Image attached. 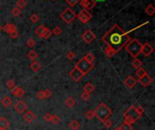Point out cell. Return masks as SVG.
I'll return each mask as SVG.
<instances>
[{"label": "cell", "instance_id": "obj_1", "mask_svg": "<svg viewBox=\"0 0 155 130\" xmlns=\"http://www.w3.org/2000/svg\"><path fill=\"white\" fill-rule=\"evenodd\" d=\"M130 40L129 34L116 24L113 25L104 35L102 36V41L115 53L124 47Z\"/></svg>", "mask_w": 155, "mask_h": 130}, {"label": "cell", "instance_id": "obj_2", "mask_svg": "<svg viewBox=\"0 0 155 130\" xmlns=\"http://www.w3.org/2000/svg\"><path fill=\"white\" fill-rule=\"evenodd\" d=\"M94 112V117H96L100 121H103L107 118H109L111 116H112L113 111L109 107H107L104 103H100L97 108L93 110Z\"/></svg>", "mask_w": 155, "mask_h": 130}, {"label": "cell", "instance_id": "obj_3", "mask_svg": "<svg viewBox=\"0 0 155 130\" xmlns=\"http://www.w3.org/2000/svg\"><path fill=\"white\" fill-rule=\"evenodd\" d=\"M124 47H125V50H126L132 57L137 58L140 53H141L142 43L137 39H131L128 42V43L125 45Z\"/></svg>", "mask_w": 155, "mask_h": 130}, {"label": "cell", "instance_id": "obj_4", "mask_svg": "<svg viewBox=\"0 0 155 130\" xmlns=\"http://www.w3.org/2000/svg\"><path fill=\"white\" fill-rule=\"evenodd\" d=\"M75 67L80 70L84 73V75H86L88 72H90V71L93 68V63H90L89 62H87V61L83 57L82 59H80L77 63L75 64Z\"/></svg>", "mask_w": 155, "mask_h": 130}, {"label": "cell", "instance_id": "obj_5", "mask_svg": "<svg viewBox=\"0 0 155 130\" xmlns=\"http://www.w3.org/2000/svg\"><path fill=\"white\" fill-rule=\"evenodd\" d=\"M60 18L65 24H71V23L76 18V14L72 10L70 7L65 8L60 14Z\"/></svg>", "mask_w": 155, "mask_h": 130}, {"label": "cell", "instance_id": "obj_6", "mask_svg": "<svg viewBox=\"0 0 155 130\" xmlns=\"http://www.w3.org/2000/svg\"><path fill=\"white\" fill-rule=\"evenodd\" d=\"M123 117H129L131 119H134V121H137L142 116L139 115L138 112L135 109V106H131L130 108L123 113Z\"/></svg>", "mask_w": 155, "mask_h": 130}, {"label": "cell", "instance_id": "obj_7", "mask_svg": "<svg viewBox=\"0 0 155 130\" xmlns=\"http://www.w3.org/2000/svg\"><path fill=\"white\" fill-rule=\"evenodd\" d=\"M76 17H78V19L80 20L81 23H83V24H87V23L92 19L93 17L89 11L83 9L82 11H80V13L78 14H76Z\"/></svg>", "mask_w": 155, "mask_h": 130}, {"label": "cell", "instance_id": "obj_8", "mask_svg": "<svg viewBox=\"0 0 155 130\" xmlns=\"http://www.w3.org/2000/svg\"><path fill=\"white\" fill-rule=\"evenodd\" d=\"M69 76L75 81H79V80H81L83 79V77L84 75V73L82 72H81L80 70H78V69L75 66V68H73L72 71H70Z\"/></svg>", "mask_w": 155, "mask_h": 130}, {"label": "cell", "instance_id": "obj_9", "mask_svg": "<svg viewBox=\"0 0 155 130\" xmlns=\"http://www.w3.org/2000/svg\"><path fill=\"white\" fill-rule=\"evenodd\" d=\"M80 5L82 7H84V9L89 11L91 9H93V7L96 5V2L94 0H80L79 1Z\"/></svg>", "mask_w": 155, "mask_h": 130}, {"label": "cell", "instance_id": "obj_10", "mask_svg": "<svg viewBox=\"0 0 155 130\" xmlns=\"http://www.w3.org/2000/svg\"><path fill=\"white\" fill-rule=\"evenodd\" d=\"M82 39L86 43H91L95 39V34L91 31L90 29H87L86 31L82 34Z\"/></svg>", "mask_w": 155, "mask_h": 130}, {"label": "cell", "instance_id": "obj_11", "mask_svg": "<svg viewBox=\"0 0 155 130\" xmlns=\"http://www.w3.org/2000/svg\"><path fill=\"white\" fill-rule=\"evenodd\" d=\"M152 81H153L152 78L151 77V76H149L148 74H146V75L143 76V77L139 78L137 80V82L141 83V85L143 86V87H148L150 84L152 83Z\"/></svg>", "mask_w": 155, "mask_h": 130}, {"label": "cell", "instance_id": "obj_12", "mask_svg": "<svg viewBox=\"0 0 155 130\" xmlns=\"http://www.w3.org/2000/svg\"><path fill=\"white\" fill-rule=\"evenodd\" d=\"M14 109L17 113L22 114V113L25 112V110L27 109V105L23 100H19V101H17L16 104H15Z\"/></svg>", "mask_w": 155, "mask_h": 130}, {"label": "cell", "instance_id": "obj_13", "mask_svg": "<svg viewBox=\"0 0 155 130\" xmlns=\"http://www.w3.org/2000/svg\"><path fill=\"white\" fill-rule=\"evenodd\" d=\"M141 52L144 56H150L152 53L153 52V47L150 43H144L142 44V49H141Z\"/></svg>", "mask_w": 155, "mask_h": 130}, {"label": "cell", "instance_id": "obj_14", "mask_svg": "<svg viewBox=\"0 0 155 130\" xmlns=\"http://www.w3.org/2000/svg\"><path fill=\"white\" fill-rule=\"evenodd\" d=\"M123 83L127 88L132 89L137 84V80L134 77H132V76H128V77L124 80Z\"/></svg>", "mask_w": 155, "mask_h": 130}, {"label": "cell", "instance_id": "obj_15", "mask_svg": "<svg viewBox=\"0 0 155 130\" xmlns=\"http://www.w3.org/2000/svg\"><path fill=\"white\" fill-rule=\"evenodd\" d=\"M24 119H25V121H26L27 123H31V122L33 121V120H35V115L32 112V111H30V110H28L25 115H24Z\"/></svg>", "mask_w": 155, "mask_h": 130}, {"label": "cell", "instance_id": "obj_16", "mask_svg": "<svg viewBox=\"0 0 155 130\" xmlns=\"http://www.w3.org/2000/svg\"><path fill=\"white\" fill-rule=\"evenodd\" d=\"M1 104L5 107V108H9V107L12 105V98H9L8 96H5L1 99Z\"/></svg>", "mask_w": 155, "mask_h": 130}, {"label": "cell", "instance_id": "obj_17", "mask_svg": "<svg viewBox=\"0 0 155 130\" xmlns=\"http://www.w3.org/2000/svg\"><path fill=\"white\" fill-rule=\"evenodd\" d=\"M10 124L9 122L7 121V119L4 117H1L0 118V128L1 129H4V130H6L7 128L9 127Z\"/></svg>", "mask_w": 155, "mask_h": 130}, {"label": "cell", "instance_id": "obj_18", "mask_svg": "<svg viewBox=\"0 0 155 130\" xmlns=\"http://www.w3.org/2000/svg\"><path fill=\"white\" fill-rule=\"evenodd\" d=\"M3 30H4L6 33L10 34L11 32L15 31V30H17V27H16V25H13V24H6V25H5V26L3 27Z\"/></svg>", "mask_w": 155, "mask_h": 130}, {"label": "cell", "instance_id": "obj_19", "mask_svg": "<svg viewBox=\"0 0 155 130\" xmlns=\"http://www.w3.org/2000/svg\"><path fill=\"white\" fill-rule=\"evenodd\" d=\"M145 13L148 14L150 17H152L153 14H155V7L153 6V5L152 4H149L145 7Z\"/></svg>", "mask_w": 155, "mask_h": 130}, {"label": "cell", "instance_id": "obj_20", "mask_svg": "<svg viewBox=\"0 0 155 130\" xmlns=\"http://www.w3.org/2000/svg\"><path fill=\"white\" fill-rule=\"evenodd\" d=\"M94 89H95V87L93 85L92 83H90V82L86 83L85 85H84V92H87V93H89V94H91Z\"/></svg>", "mask_w": 155, "mask_h": 130}, {"label": "cell", "instance_id": "obj_21", "mask_svg": "<svg viewBox=\"0 0 155 130\" xmlns=\"http://www.w3.org/2000/svg\"><path fill=\"white\" fill-rule=\"evenodd\" d=\"M64 104L66 105V107H68V108H73V107L75 105V100L73 97H68L65 99Z\"/></svg>", "mask_w": 155, "mask_h": 130}, {"label": "cell", "instance_id": "obj_22", "mask_svg": "<svg viewBox=\"0 0 155 130\" xmlns=\"http://www.w3.org/2000/svg\"><path fill=\"white\" fill-rule=\"evenodd\" d=\"M81 125L77 120H72L70 123H69V127L72 130H78L80 128Z\"/></svg>", "mask_w": 155, "mask_h": 130}, {"label": "cell", "instance_id": "obj_23", "mask_svg": "<svg viewBox=\"0 0 155 130\" xmlns=\"http://www.w3.org/2000/svg\"><path fill=\"white\" fill-rule=\"evenodd\" d=\"M40 63H37V62H35V61H34V62L30 64V69L34 72H37L39 70H40Z\"/></svg>", "mask_w": 155, "mask_h": 130}, {"label": "cell", "instance_id": "obj_24", "mask_svg": "<svg viewBox=\"0 0 155 130\" xmlns=\"http://www.w3.org/2000/svg\"><path fill=\"white\" fill-rule=\"evenodd\" d=\"M37 56H38L37 52H36L35 51H34V50H31L30 52L27 53V58L29 60L33 61V62H34V61H35V59L37 58Z\"/></svg>", "mask_w": 155, "mask_h": 130}, {"label": "cell", "instance_id": "obj_25", "mask_svg": "<svg viewBox=\"0 0 155 130\" xmlns=\"http://www.w3.org/2000/svg\"><path fill=\"white\" fill-rule=\"evenodd\" d=\"M45 26H44L43 25H39V26H37L35 28V34L37 35V36H39L40 38L42 37V34H43V33H44V30H45Z\"/></svg>", "mask_w": 155, "mask_h": 130}, {"label": "cell", "instance_id": "obj_26", "mask_svg": "<svg viewBox=\"0 0 155 130\" xmlns=\"http://www.w3.org/2000/svg\"><path fill=\"white\" fill-rule=\"evenodd\" d=\"M131 65H132V67H134V69H140V68H142V65H143V63L140 61L139 59H137V58H135L134 61H132V63H131Z\"/></svg>", "mask_w": 155, "mask_h": 130}, {"label": "cell", "instance_id": "obj_27", "mask_svg": "<svg viewBox=\"0 0 155 130\" xmlns=\"http://www.w3.org/2000/svg\"><path fill=\"white\" fill-rule=\"evenodd\" d=\"M84 58L87 61V62H89L90 63H93V62H94V60H95V57H94V55L93 54L92 52H88Z\"/></svg>", "mask_w": 155, "mask_h": 130}, {"label": "cell", "instance_id": "obj_28", "mask_svg": "<svg viewBox=\"0 0 155 130\" xmlns=\"http://www.w3.org/2000/svg\"><path fill=\"white\" fill-rule=\"evenodd\" d=\"M51 34H52V31H50V30L48 29V28H45V30H44V33H43V34H42V39H48V38L51 36Z\"/></svg>", "mask_w": 155, "mask_h": 130}, {"label": "cell", "instance_id": "obj_29", "mask_svg": "<svg viewBox=\"0 0 155 130\" xmlns=\"http://www.w3.org/2000/svg\"><path fill=\"white\" fill-rule=\"evenodd\" d=\"M135 74H136V76H137L138 79H139V78L143 77V76L146 75V74H147V72H146V71L144 70V69H143V68H140V69H137V70H136Z\"/></svg>", "mask_w": 155, "mask_h": 130}, {"label": "cell", "instance_id": "obj_30", "mask_svg": "<svg viewBox=\"0 0 155 130\" xmlns=\"http://www.w3.org/2000/svg\"><path fill=\"white\" fill-rule=\"evenodd\" d=\"M26 6V0H17V7H18L19 9L25 8Z\"/></svg>", "mask_w": 155, "mask_h": 130}, {"label": "cell", "instance_id": "obj_31", "mask_svg": "<svg viewBox=\"0 0 155 130\" xmlns=\"http://www.w3.org/2000/svg\"><path fill=\"white\" fill-rule=\"evenodd\" d=\"M11 14H13V17H17L21 14V9H19L18 7H14V8L11 10Z\"/></svg>", "mask_w": 155, "mask_h": 130}, {"label": "cell", "instance_id": "obj_32", "mask_svg": "<svg viewBox=\"0 0 155 130\" xmlns=\"http://www.w3.org/2000/svg\"><path fill=\"white\" fill-rule=\"evenodd\" d=\"M36 44V42L33 39V38H29V39L26 41V45L29 47V48H33L35 46Z\"/></svg>", "mask_w": 155, "mask_h": 130}, {"label": "cell", "instance_id": "obj_33", "mask_svg": "<svg viewBox=\"0 0 155 130\" xmlns=\"http://www.w3.org/2000/svg\"><path fill=\"white\" fill-rule=\"evenodd\" d=\"M85 118L87 119H89V120L93 119L94 118V112H93V110H88L85 113Z\"/></svg>", "mask_w": 155, "mask_h": 130}, {"label": "cell", "instance_id": "obj_34", "mask_svg": "<svg viewBox=\"0 0 155 130\" xmlns=\"http://www.w3.org/2000/svg\"><path fill=\"white\" fill-rule=\"evenodd\" d=\"M104 53H105V55H106L107 57H112L115 52H114L112 49L109 48V47L107 46V48L104 50Z\"/></svg>", "mask_w": 155, "mask_h": 130}, {"label": "cell", "instance_id": "obj_35", "mask_svg": "<svg viewBox=\"0 0 155 130\" xmlns=\"http://www.w3.org/2000/svg\"><path fill=\"white\" fill-rule=\"evenodd\" d=\"M120 128H121V130H132V127H131V125L126 124V123H124V122L121 125Z\"/></svg>", "mask_w": 155, "mask_h": 130}, {"label": "cell", "instance_id": "obj_36", "mask_svg": "<svg viewBox=\"0 0 155 130\" xmlns=\"http://www.w3.org/2000/svg\"><path fill=\"white\" fill-rule=\"evenodd\" d=\"M102 124H103V126H104V127L110 128L111 127H112V125H113V122L111 121L109 118H107V119H105V120L102 121Z\"/></svg>", "mask_w": 155, "mask_h": 130}, {"label": "cell", "instance_id": "obj_37", "mask_svg": "<svg viewBox=\"0 0 155 130\" xmlns=\"http://www.w3.org/2000/svg\"><path fill=\"white\" fill-rule=\"evenodd\" d=\"M123 122L126 124H129V125H132L135 123V121L134 119H131V118L129 117H123Z\"/></svg>", "mask_w": 155, "mask_h": 130}, {"label": "cell", "instance_id": "obj_38", "mask_svg": "<svg viewBox=\"0 0 155 130\" xmlns=\"http://www.w3.org/2000/svg\"><path fill=\"white\" fill-rule=\"evenodd\" d=\"M52 34H54L55 35H60L61 34H62V30H61V28L59 27V26H55V28H54V30L52 31Z\"/></svg>", "mask_w": 155, "mask_h": 130}, {"label": "cell", "instance_id": "obj_39", "mask_svg": "<svg viewBox=\"0 0 155 130\" xmlns=\"http://www.w3.org/2000/svg\"><path fill=\"white\" fill-rule=\"evenodd\" d=\"M25 95V90L22 89V88H20V87H18V89H17V94H16V96L15 97H17V98H22Z\"/></svg>", "mask_w": 155, "mask_h": 130}, {"label": "cell", "instance_id": "obj_40", "mask_svg": "<svg viewBox=\"0 0 155 130\" xmlns=\"http://www.w3.org/2000/svg\"><path fill=\"white\" fill-rule=\"evenodd\" d=\"M30 21L32 23H34V24H35V23H37L39 21V17L36 14H33L32 16L30 17Z\"/></svg>", "mask_w": 155, "mask_h": 130}, {"label": "cell", "instance_id": "obj_41", "mask_svg": "<svg viewBox=\"0 0 155 130\" xmlns=\"http://www.w3.org/2000/svg\"><path fill=\"white\" fill-rule=\"evenodd\" d=\"M59 121H60V118H59L56 115H52V118H51V121L53 124H58Z\"/></svg>", "mask_w": 155, "mask_h": 130}, {"label": "cell", "instance_id": "obj_42", "mask_svg": "<svg viewBox=\"0 0 155 130\" xmlns=\"http://www.w3.org/2000/svg\"><path fill=\"white\" fill-rule=\"evenodd\" d=\"M6 86L8 87L10 89H12L14 87H16V83H15V81L13 80H8L6 81Z\"/></svg>", "mask_w": 155, "mask_h": 130}, {"label": "cell", "instance_id": "obj_43", "mask_svg": "<svg viewBox=\"0 0 155 130\" xmlns=\"http://www.w3.org/2000/svg\"><path fill=\"white\" fill-rule=\"evenodd\" d=\"M80 0H65V2L67 3L70 6H75L76 4L79 3Z\"/></svg>", "mask_w": 155, "mask_h": 130}, {"label": "cell", "instance_id": "obj_44", "mask_svg": "<svg viewBox=\"0 0 155 130\" xmlns=\"http://www.w3.org/2000/svg\"><path fill=\"white\" fill-rule=\"evenodd\" d=\"M135 109H136V111L138 112L139 115L143 116V114L144 113V109H143V107H141V106H135Z\"/></svg>", "mask_w": 155, "mask_h": 130}, {"label": "cell", "instance_id": "obj_45", "mask_svg": "<svg viewBox=\"0 0 155 130\" xmlns=\"http://www.w3.org/2000/svg\"><path fill=\"white\" fill-rule=\"evenodd\" d=\"M81 98H82L84 101H87L88 99L90 98V94H89V93H87V92H84H84H83L82 94H81Z\"/></svg>", "mask_w": 155, "mask_h": 130}, {"label": "cell", "instance_id": "obj_46", "mask_svg": "<svg viewBox=\"0 0 155 130\" xmlns=\"http://www.w3.org/2000/svg\"><path fill=\"white\" fill-rule=\"evenodd\" d=\"M75 53H73V52H68L67 53H66V58H67L68 60H70V61L73 60V59H75Z\"/></svg>", "mask_w": 155, "mask_h": 130}, {"label": "cell", "instance_id": "obj_47", "mask_svg": "<svg viewBox=\"0 0 155 130\" xmlns=\"http://www.w3.org/2000/svg\"><path fill=\"white\" fill-rule=\"evenodd\" d=\"M36 98H37L38 99H44V98H45V93H44V90L38 91L37 94H36Z\"/></svg>", "mask_w": 155, "mask_h": 130}, {"label": "cell", "instance_id": "obj_48", "mask_svg": "<svg viewBox=\"0 0 155 130\" xmlns=\"http://www.w3.org/2000/svg\"><path fill=\"white\" fill-rule=\"evenodd\" d=\"M9 35H10V37L12 38V39H16V38L18 37L19 34H18V32L17 31V30H15V31H13V32H11L9 34Z\"/></svg>", "mask_w": 155, "mask_h": 130}, {"label": "cell", "instance_id": "obj_49", "mask_svg": "<svg viewBox=\"0 0 155 130\" xmlns=\"http://www.w3.org/2000/svg\"><path fill=\"white\" fill-rule=\"evenodd\" d=\"M44 120H46V122H50L51 121V118H52V115L50 113H46L45 116L43 117Z\"/></svg>", "mask_w": 155, "mask_h": 130}, {"label": "cell", "instance_id": "obj_50", "mask_svg": "<svg viewBox=\"0 0 155 130\" xmlns=\"http://www.w3.org/2000/svg\"><path fill=\"white\" fill-rule=\"evenodd\" d=\"M44 93H45V98H48L52 96V91L50 89H46V90H44Z\"/></svg>", "mask_w": 155, "mask_h": 130}, {"label": "cell", "instance_id": "obj_51", "mask_svg": "<svg viewBox=\"0 0 155 130\" xmlns=\"http://www.w3.org/2000/svg\"><path fill=\"white\" fill-rule=\"evenodd\" d=\"M113 130H121V128H120V127H115Z\"/></svg>", "mask_w": 155, "mask_h": 130}, {"label": "cell", "instance_id": "obj_52", "mask_svg": "<svg viewBox=\"0 0 155 130\" xmlns=\"http://www.w3.org/2000/svg\"><path fill=\"white\" fill-rule=\"evenodd\" d=\"M2 30H3V27L1 26V25H0V32H1V31H2Z\"/></svg>", "mask_w": 155, "mask_h": 130}, {"label": "cell", "instance_id": "obj_53", "mask_svg": "<svg viewBox=\"0 0 155 130\" xmlns=\"http://www.w3.org/2000/svg\"><path fill=\"white\" fill-rule=\"evenodd\" d=\"M0 130H4V129H1V128H0Z\"/></svg>", "mask_w": 155, "mask_h": 130}, {"label": "cell", "instance_id": "obj_54", "mask_svg": "<svg viewBox=\"0 0 155 130\" xmlns=\"http://www.w3.org/2000/svg\"><path fill=\"white\" fill-rule=\"evenodd\" d=\"M53 1H55V0H53Z\"/></svg>", "mask_w": 155, "mask_h": 130}, {"label": "cell", "instance_id": "obj_55", "mask_svg": "<svg viewBox=\"0 0 155 130\" xmlns=\"http://www.w3.org/2000/svg\"><path fill=\"white\" fill-rule=\"evenodd\" d=\"M0 9H1V7H0Z\"/></svg>", "mask_w": 155, "mask_h": 130}]
</instances>
